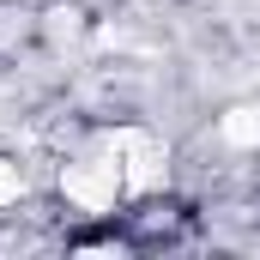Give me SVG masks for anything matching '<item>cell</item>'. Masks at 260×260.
Here are the masks:
<instances>
[{"label": "cell", "mask_w": 260, "mask_h": 260, "mask_svg": "<svg viewBox=\"0 0 260 260\" xmlns=\"http://www.w3.org/2000/svg\"><path fill=\"white\" fill-rule=\"evenodd\" d=\"M18 194V170H12V164H6V157H0V206H6V200Z\"/></svg>", "instance_id": "6da1fadb"}]
</instances>
